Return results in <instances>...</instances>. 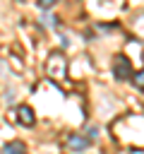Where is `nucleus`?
<instances>
[{
    "label": "nucleus",
    "instance_id": "1",
    "mask_svg": "<svg viewBox=\"0 0 144 154\" xmlns=\"http://www.w3.org/2000/svg\"><path fill=\"white\" fill-rule=\"evenodd\" d=\"M46 75L53 79V82H60L67 77V60L62 53H50L48 60H46Z\"/></svg>",
    "mask_w": 144,
    "mask_h": 154
},
{
    "label": "nucleus",
    "instance_id": "2",
    "mask_svg": "<svg viewBox=\"0 0 144 154\" xmlns=\"http://www.w3.org/2000/svg\"><path fill=\"white\" fill-rule=\"evenodd\" d=\"M113 75H115V79L132 77V65H130L127 55H115V60H113Z\"/></svg>",
    "mask_w": 144,
    "mask_h": 154
},
{
    "label": "nucleus",
    "instance_id": "3",
    "mask_svg": "<svg viewBox=\"0 0 144 154\" xmlns=\"http://www.w3.org/2000/svg\"><path fill=\"white\" fill-rule=\"evenodd\" d=\"M14 118H17L22 125H26V128H31V125L36 123V116H34V111H31L29 106H19V108L14 111Z\"/></svg>",
    "mask_w": 144,
    "mask_h": 154
},
{
    "label": "nucleus",
    "instance_id": "4",
    "mask_svg": "<svg viewBox=\"0 0 144 154\" xmlns=\"http://www.w3.org/2000/svg\"><path fill=\"white\" fill-rule=\"evenodd\" d=\"M86 147H89V140H86V137H82V135H70V137H67V149L82 152V149H86Z\"/></svg>",
    "mask_w": 144,
    "mask_h": 154
},
{
    "label": "nucleus",
    "instance_id": "5",
    "mask_svg": "<svg viewBox=\"0 0 144 154\" xmlns=\"http://www.w3.org/2000/svg\"><path fill=\"white\" fill-rule=\"evenodd\" d=\"M2 154H26V147H24V142L12 140V142H7L2 147Z\"/></svg>",
    "mask_w": 144,
    "mask_h": 154
},
{
    "label": "nucleus",
    "instance_id": "6",
    "mask_svg": "<svg viewBox=\"0 0 144 154\" xmlns=\"http://www.w3.org/2000/svg\"><path fill=\"white\" fill-rule=\"evenodd\" d=\"M132 26H134V34L144 38V17H139V19H134V24H132Z\"/></svg>",
    "mask_w": 144,
    "mask_h": 154
},
{
    "label": "nucleus",
    "instance_id": "7",
    "mask_svg": "<svg viewBox=\"0 0 144 154\" xmlns=\"http://www.w3.org/2000/svg\"><path fill=\"white\" fill-rule=\"evenodd\" d=\"M134 84H137L139 89H144V72H137V75H134Z\"/></svg>",
    "mask_w": 144,
    "mask_h": 154
},
{
    "label": "nucleus",
    "instance_id": "8",
    "mask_svg": "<svg viewBox=\"0 0 144 154\" xmlns=\"http://www.w3.org/2000/svg\"><path fill=\"white\" fill-rule=\"evenodd\" d=\"M38 5H41L43 10H48V7H53V5H55V0H38Z\"/></svg>",
    "mask_w": 144,
    "mask_h": 154
}]
</instances>
